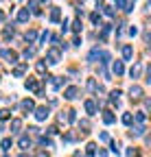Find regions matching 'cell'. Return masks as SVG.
<instances>
[{"mask_svg":"<svg viewBox=\"0 0 151 157\" xmlns=\"http://www.w3.org/2000/svg\"><path fill=\"white\" fill-rule=\"evenodd\" d=\"M85 111L90 116H94V113H97V103H94V101H85Z\"/></svg>","mask_w":151,"mask_h":157,"instance_id":"13","label":"cell"},{"mask_svg":"<svg viewBox=\"0 0 151 157\" xmlns=\"http://www.w3.org/2000/svg\"><path fill=\"white\" fill-rule=\"evenodd\" d=\"M20 107H22V111H24V113H29V111H33V109H35V103L31 101V98H26V101H22V103H20Z\"/></svg>","mask_w":151,"mask_h":157,"instance_id":"5","label":"cell"},{"mask_svg":"<svg viewBox=\"0 0 151 157\" xmlns=\"http://www.w3.org/2000/svg\"><path fill=\"white\" fill-rule=\"evenodd\" d=\"M99 157H107V153L105 151H99Z\"/></svg>","mask_w":151,"mask_h":157,"instance_id":"42","label":"cell"},{"mask_svg":"<svg viewBox=\"0 0 151 157\" xmlns=\"http://www.w3.org/2000/svg\"><path fill=\"white\" fill-rule=\"evenodd\" d=\"M114 120H116V118H114V113H112V111H103V122H105V124H112Z\"/></svg>","mask_w":151,"mask_h":157,"instance_id":"16","label":"cell"},{"mask_svg":"<svg viewBox=\"0 0 151 157\" xmlns=\"http://www.w3.org/2000/svg\"><path fill=\"white\" fill-rule=\"evenodd\" d=\"M62 31H64V33L68 31V20H64V22H62Z\"/></svg>","mask_w":151,"mask_h":157,"instance_id":"41","label":"cell"},{"mask_svg":"<svg viewBox=\"0 0 151 157\" xmlns=\"http://www.w3.org/2000/svg\"><path fill=\"white\" fill-rule=\"evenodd\" d=\"M29 17H31V13H29V9H26V7L18 11V22H29Z\"/></svg>","mask_w":151,"mask_h":157,"instance_id":"6","label":"cell"},{"mask_svg":"<svg viewBox=\"0 0 151 157\" xmlns=\"http://www.w3.org/2000/svg\"><path fill=\"white\" fill-rule=\"evenodd\" d=\"M79 127L83 129V133H88V129H90V122H88V120H81V122H79Z\"/></svg>","mask_w":151,"mask_h":157,"instance_id":"36","label":"cell"},{"mask_svg":"<svg viewBox=\"0 0 151 157\" xmlns=\"http://www.w3.org/2000/svg\"><path fill=\"white\" fill-rule=\"evenodd\" d=\"M118 146H121V144H118L116 140H114V142H112V151H114V153H118Z\"/></svg>","mask_w":151,"mask_h":157,"instance_id":"37","label":"cell"},{"mask_svg":"<svg viewBox=\"0 0 151 157\" xmlns=\"http://www.w3.org/2000/svg\"><path fill=\"white\" fill-rule=\"evenodd\" d=\"M7 118H11V111L9 109H0V120H7Z\"/></svg>","mask_w":151,"mask_h":157,"instance_id":"29","label":"cell"},{"mask_svg":"<svg viewBox=\"0 0 151 157\" xmlns=\"http://www.w3.org/2000/svg\"><path fill=\"white\" fill-rule=\"evenodd\" d=\"M116 7L118 9H125V0H116Z\"/></svg>","mask_w":151,"mask_h":157,"instance_id":"40","label":"cell"},{"mask_svg":"<svg viewBox=\"0 0 151 157\" xmlns=\"http://www.w3.org/2000/svg\"><path fill=\"white\" fill-rule=\"evenodd\" d=\"M59 17H62V9L59 7H53L50 9V22H59Z\"/></svg>","mask_w":151,"mask_h":157,"instance_id":"10","label":"cell"},{"mask_svg":"<svg viewBox=\"0 0 151 157\" xmlns=\"http://www.w3.org/2000/svg\"><path fill=\"white\" fill-rule=\"evenodd\" d=\"M20 127H22V120H20V118L11 120V131H20Z\"/></svg>","mask_w":151,"mask_h":157,"instance_id":"20","label":"cell"},{"mask_svg":"<svg viewBox=\"0 0 151 157\" xmlns=\"http://www.w3.org/2000/svg\"><path fill=\"white\" fill-rule=\"evenodd\" d=\"M35 70L40 72V74H46V63L44 61H37V66H35Z\"/></svg>","mask_w":151,"mask_h":157,"instance_id":"23","label":"cell"},{"mask_svg":"<svg viewBox=\"0 0 151 157\" xmlns=\"http://www.w3.org/2000/svg\"><path fill=\"white\" fill-rule=\"evenodd\" d=\"M20 157H29V155H26V153H22V155H20Z\"/></svg>","mask_w":151,"mask_h":157,"instance_id":"44","label":"cell"},{"mask_svg":"<svg viewBox=\"0 0 151 157\" xmlns=\"http://www.w3.org/2000/svg\"><path fill=\"white\" fill-rule=\"evenodd\" d=\"M118 96H121V90H114V92H112V94H109V101L118 105Z\"/></svg>","mask_w":151,"mask_h":157,"instance_id":"21","label":"cell"},{"mask_svg":"<svg viewBox=\"0 0 151 157\" xmlns=\"http://www.w3.org/2000/svg\"><path fill=\"white\" fill-rule=\"evenodd\" d=\"M72 31L74 33H81V20H74V22H72Z\"/></svg>","mask_w":151,"mask_h":157,"instance_id":"28","label":"cell"},{"mask_svg":"<svg viewBox=\"0 0 151 157\" xmlns=\"http://www.w3.org/2000/svg\"><path fill=\"white\" fill-rule=\"evenodd\" d=\"M105 13L107 15H114V7H105Z\"/></svg>","mask_w":151,"mask_h":157,"instance_id":"38","label":"cell"},{"mask_svg":"<svg viewBox=\"0 0 151 157\" xmlns=\"http://www.w3.org/2000/svg\"><path fill=\"white\" fill-rule=\"evenodd\" d=\"M129 98H131V101H140V98H142V87L140 85H131L129 87Z\"/></svg>","mask_w":151,"mask_h":157,"instance_id":"2","label":"cell"},{"mask_svg":"<svg viewBox=\"0 0 151 157\" xmlns=\"http://www.w3.org/2000/svg\"><path fill=\"white\" fill-rule=\"evenodd\" d=\"M29 146H31V137H29V135H24V137H20V148H24V151H26Z\"/></svg>","mask_w":151,"mask_h":157,"instance_id":"18","label":"cell"},{"mask_svg":"<svg viewBox=\"0 0 151 157\" xmlns=\"http://www.w3.org/2000/svg\"><path fill=\"white\" fill-rule=\"evenodd\" d=\"M0 55H2L5 61H9V63H15V61H18V55H15L13 50H0Z\"/></svg>","mask_w":151,"mask_h":157,"instance_id":"3","label":"cell"},{"mask_svg":"<svg viewBox=\"0 0 151 157\" xmlns=\"http://www.w3.org/2000/svg\"><path fill=\"white\" fill-rule=\"evenodd\" d=\"M99 55H101V50H99V48H94V50L90 52V57H88V61H94V59H97Z\"/></svg>","mask_w":151,"mask_h":157,"instance_id":"30","label":"cell"},{"mask_svg":"<svg viewBox=\"0 0 151 157\" xmlns=\"http://www.w3.org/2000/svg\"><path fill=\"white\" fill-rule=\"evenodd\" d=\"M26 87H29L31 92H37V94H40V81H37V78H29V81H26Z\"/></svg>","mask_w":151,"mask_h":157,"instance_id":"7","label":"cell"},{"mask_svg":"<svg viewBox=\"0 0 151 157\" xmlns=\"http://www.w3.org/2000/svg\"><path fill=\"white\" fill-rule=\"evenodd\" d=\"M35 118L37 120H46L48 118V107H37L35 109Z\"/></svg>","mask_w":151,"mask_h":157,"instance_id":"4","label":"cell"},{"mask_svg":"<svg viewBox=\"0 0 151 157\" xmlns=\"http://www.w3.org/2000/svg\"><path fill=\"white\" fill-rule=\"evenodd\" d=\"M77 94H79V90L74 87V85H72V87H68V90L64 92V96L68 98V101H74V98H77Z\"/></svg>","mask_w":151,"mask_h":157,"instance_id":"8","label":"cell"},{"mask_svg":"<svg viewBox=\"0 0 151 157\" xmlns=\"http://www.w3.org/2000/svg\"><path fill=\"white\" fill-rule=\"evenodd\" d=\"M33 55H35V48H26L24 50V59H31Z\"/></svg>","mask_w":151,"mask_h":157,"instance_id":"35","label":"cell"},{"mask_svg":"<svg viewBox=\"0 0 151 157\" xmlns=\"http://www.w3.org/2000/svg\"><path fill=\"white\" fill-rule=\"evenodd\" d=\"M46 57H48V63H53V66H55V63H59V59H62V52H59L57 48H50Z\"/></svg>","mask_w":151,"mask_h":157,"instance_id":"1","label":"cell"},{"mask_svg":"<svg viewBox=\"0 0 151 157\" xmlns=\"http://www.w3.org/2000/svg\"><path fill=\"white\" fill-rule=\"evenodd\" d=\"M145 118H147V116H145V111H138V113H136V116H134V120H136V122H140V124H142V122H145Z\"/></svg>","mask_w":151,"mask_h":157,"instance_id":"26","label":"cell"},{"mask_svg":"<svg viewBox=\"0 0 151 157\" xmlns=\"http://www.w3.org/2000/svg\"><path fill=\"white\" fill-rule=\"evenodd\" d=\"M145 131H147V129H145L142 124H138V127H136L134 131H131V133H134V135H138V137H140V135H145Z\"/></svg>","mask_w":151,"mask_h":157,"instance_id":"25","label":"cell"},{"mask_svg":"<svg viewBox=\"0 0 151 157\" xmlns=\"http://www.w3.org/2000/svg\"><path fill=\"white\" fill-rule=\"evenodd\" d=\"M48 37H50V33H48V31H44V33L40 35V44H46V39H48Z\"/></svg>","mask_w":151,"mask_h":157,"instance_id":"34","label":"cell"},{"mask_svg":"<svg viewBox=\"0 0 151 157\" xmlns=\"http://www.w3.org/2000/svg\"><path fill=\"white\" fill-rule=\"evenodd\" d=\"M88 90L97 92V81H94V78H88Z\"/></svg>","mask_w":151,"mask_h":157,"instance_id":"31","label":"cell"},{"mask_svg":"<svg viewBox=\"0 0 151 157\" xmlns=\"http://www.w3.org/2000/svg\"><path fill=\"white\" fill-rule=\"evenodd\" d=\"M99 137H101V140H103V142H107V140H109V135H107V133H105V131H103V133H101V135H99Z\"/></svg>","mask_w":151,"mask_h":157,"instance_id":"39","label":"cell"},{"mask_svg":"<svg viewBox=\"0 0 151 157\" xmlns=\"http://www.w3.org/2000/svg\"><path fill=\"white\" fill-rule=\"evenodd\" d=\"M0 81H2V78H0Z\"/></svg>","mask_w":151,"mask_h":157,"instance_id":"45","label":"cell"},{"mask_svg":"<svg viewBox=\"0 0 151 157\" xmlns=\"http://www.w3.org/2000/svg\"><path fill=\"white\" fill-rule=\"evenodd\" d=\"M24 72H26V63H18L15 68H13V76H24Z\"/></svg>","mask_w":151,"mask_h":157,"instance_id":"9","label":"cell"},{"mask_svg":"<svg viewBox=\"0 0 151 157\" xmlns=\"http://www.w3.org/2000/svg\"><path fill=\"white\" fill-rule=\"evenodd\" d=\"M2 20H5V13H2V9H0V22H2Z\"/></svg>","mask_w":151,"mask_h":157,"instance_id":"43","label":"cell"},{"mask_svg":"<svg viewBox=\"0 0 151 157\" xmlns=\"http://www.w3.org/2000/svg\"><path fill=\"white\" fill-rule=\"evenodd\" d=\"M134 122V116L131 113H123V124H131Z\"/></svg>","mask_w":151,"mask_h":157,"instance_id":"24","label":"cell"},{"mask_svg":"<svg viewBox=\"0 0 151 157\" xmlns=\"http://www.w3.org/2000/svg\"><path fill=\"white\" fill-rule=\"evenodd\" d=\"M24 39H26V42H33V39H35V31H26Z\"/></svg>","mask_w":151,"mask_h":157,"instance_id":"33","label":"cell"},{"mask_svg":"<svg viewBox=\"0 0 151 157\" xmlns=\"http://www.w3.org/2000/svg\"><path fill=\"white\" fill-rule=\"evenodd\" d=\"M0 148H2V151L7 153V151L11 148V137H5V140H2V142H0Z\"/></svg>","mask_w":151,"mask_h":157,"instance_id":"19","label":"cell"},{"mask_svg":"<svg viewBox=\"0 0 151 157\" xmlns=\"http://www.w3.org/2000/svg\"><path fill=\"white\" fill-rule=\"evenodd\" d=\"M2 37H5V39H11V37H13V26H7V29L2 31Z\"/></svg>","mask_w":151,"mask_h":157,"instance_id":"22","label":"cell"},{"mask_svg":"<svg viewBox=\"0 0 151 157\" xmlns=\"http://www.w3.org/2000/svg\"><path fill=\"white\" fill-rule=\"evenodd\" d=\"M127 157H140V151L138 148H127Z\"/></svg>","mask_w":151,"mask_h":157,"instance_id":"27","label":"cell"},{"mask_svg":"<svg viewBox=\"0 0 151 157\" xmlns=\"http://www.w3.org/2000/svg\"><path fill=\"white\" fill-rule=\"evenodd\" d=\"M125 72V68H123V61H114V74L116 76H121Z\"/></svg>","mask_w":151,"mask_h":157,"instance_id":"17","label":"cell"},{"mask_svg":"<svg viewBox=\"0 0 151 157\" xmlns=\"http://www.w3.org/2000/svg\"><path fill=\"white\" fill-rule=\"evenodd\" d=\"M94 155H97V144L90 142V144L85 146V157H94Z\"/></svg>","mask_w":151,"mask_h":157,"instance_id":"14","label":"cell"},{"mask_svg":"<svg viewBox=\"0 0 151 157\" xmlns=\"http://www.w3.org/2000/svg\"><path fill=\"white\" fill-rule=\"evenodd\" d=\"M140 70H142V63H136V66H131V70H129V76H131V78H138V76H140Z\"/></svg>","mask_w":151,"mask_h":157,"instance_id":"12","label":"cell"},{"mask_svg":"<svg viewBox=\"0 0 151 157\" xmlns=\"http://www.w3.org/2000/svg\"><path fill=\"white\" fill-rule=\"evenodd\" d=\"M90 20H92V22H94V24H99V22H101V15H99L97 11H94V13L90 15Z\"/></svg>","mask_w":151,"mask_h":157,"instance_id":"32","label":"cell"},{"mask_svg":"<svg viewBox=\"0 0 151 157\" xmlns=\"http://www.w3.org/2000/svg\"><path fill=\"white\" fill-rule=\"evenodd\" d=\"M123 57H125V61H129V59L134 57V48H131L129 44H125V46H123Z\"/></svg>","mask_w":151,"mask_h":157,"instance_id":"11","label":"cell"},{"mask_svg":"<svg viewBox=\"0 0 151 157\" xmlns=\"http://www.w3.org/2000/svg\"><path fill=\"white\" fill-rule=\"evenodd\" d=\"M64 120H66V122H74V120H77V111H74V109H68L66 116H64Z\"/></svg>","mask_w":151,"mask_h":157,"instance_id":"15","label":"cell"}]
</instances>
